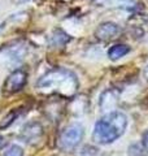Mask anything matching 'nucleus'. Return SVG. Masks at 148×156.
<instances>
[{"label": "nucleus", "mask_w": 148, "mask_h": 156, "mask_svg": "<svg viewBox=\"0 0 148 156\" xmlns=\"http://www.w3.org/2000/svg\"><path fill=\"white\" fill-rule=\"evenodd\" d=\"M130 52V47L126 44H115L108 50V57L111 60H118L123 56H126Z\"/></svg>", "instance_id": "obj_7"}, {"label": "nucleus", "mask_w": 148, "mask_h": 156, "mask_svg": "<svg viewBox=\"0 0 148 156\" xmlns=\"http://www.w3.org/2000/svg\"><path fill=\"white\" fill-rule=\"evenodd\" d=\"M142 144H143V147H144V150H146V151H148V131H146L144 135H143Z\"/></svg>", "instance_id": "obj_10"}, {"label": "nucleus", "mask_w": 148, "mask_h": 156, "mask_svg": "<svg viewBox=\"0 0 148 156\" xmlns=\"http://www.w3.org/2000/svg\"><path fill=\"white\" fill-rule=\"evenodd\" d=\"M127 116L120 111L108 112L95 124L92 139L97 144H111L125 134Z\"/></svg>", "instance_id": "obj_2"}, {"label": "nucleus", "mask_w": 148, "mask_h": 156, "mask_svg": "<svg viewBox=\"0 0 148 156\" xmlns=\"http://www.w3.org/2000/svg\"><path fill=\"white\" fill-rule=\"evenodd\" d=\"M120 33V26L115 22H103L101 25H99L96 29L95 35L97 39L101 41H108V39L115 38L117 34Z\"/></svg>", "instance_id": "obj_5"}, {"label": "nucleus", "mask_w": 148, "mask_h": 156, "mask_svg": "<svg viewBox=\"0 0 148 156\" xmlns=\"http://www.w3.org/2000/svg\"><path fill=\"white\" fill-rule=\"evenodd\" d=\"M3 156H23V150L19 147V146L13 144L7 148V151L4 152Z\"/></svg>", "instance_id": "obj_9"}, {"label": "nucleus", "mask_w": 148, "mask_h": 156, "mask_svg": "<svg viewBox=\"0 0 148 156\" xmlns=\"http://www.w3.org/2000/svg\"><path fill=\"white\" fill-rule=\"evenodd\" d=\"M18 115H19V112H18L17 109H16V111L9 112V113L3 119L2 122H0V129H5V128H8V126L11 125L13 121H16V119L18 117Z\"/></svg>", "instance_id": "obj_8"}, {"label": "nucleus", "mask_w": 148, "mask_h": 156, "mask_svg": "<svg viewBox=\"0 0 148 156\" xmlns=\"http://www.w3.org/2000/svg\"><path fill=\"white\" fill-rule=\"evenodd\" d=\"M37 87L42 92H47V94L72 96L78 90V80L73 72L62 68H56L39 78Z\"/></svg>", "instance_id": "obj_1"}, {"label": "nucleus", "mask_w": 148, "mask_h": 156, "mask_svg": "<svg viewBox=\"0 0 148 156\" xmlns=\"http://www.w3.org/2000/svg\"><path fill=\"white\" fill-rule=\"evenodd\" d=\"M2 144H3V136L0 135V146H2Z\"/></svg>", "instance_id": "obj_11"}, {"label": "nucleus", "mask_w": 148, "mask_h": 156, "mask_svg": "<svg viewBox=\"0 0 148 156\" xmlns=\"http://www.w3.org/2000/svg\"><path fill=\"white\" fill-rule=\"evenodd\" d=\"M42 134H43L42 126L39 125L38 122H31V124H27V125L23 126L21 136H22L23 142L26 140L27 143H31V142L38 140L42 136Z\"/></svg>", "instance_id": "obj_6"}, {"label": "nucleus", "mask_w": 148, "mask_h": 156, "mask_svg": "<svg viewBox=\"0 0 148 156\" xmlns=\"http://www.w3.org/2000/svg\"><path fill=\"white\" fill-rule=\"evenodd\" d=\"M85 134L83 126L79 124H72L66 126L62 130V133L58 138V146L62 151H73L81 143V140Z\"/></svg>", "instance_id": "obj_3"}, {"label": "nucleus", "mask_w": 148, "mask_h": 156, "mask_svg": "<svg viewBox=\"0 0 148 156\" xmlns=\"http://www.w3.org/2000/svg\"><path fill=\"white\" fill-rule=\"evenodd\" d=\"M27 82V73L22 69H16L8 76L5 82L3 83V92L7 95L16 94L21 91Z\"/></svg>", "instance_id": "obj_4"}]
</instances>
